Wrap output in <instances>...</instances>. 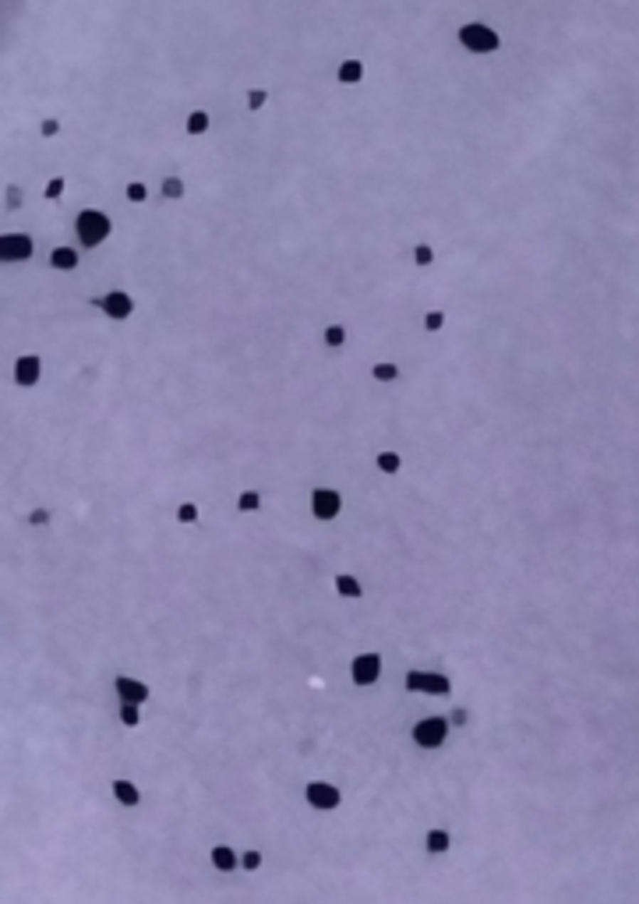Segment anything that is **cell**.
<instances>
[{
  "label": "cell",
  "instance_id": "1",
  "mask_svg": "<svg viewBox=\"0 0 639 904\" xmlns=\"http://www.w3.org/2000/svg\"><path fill=\"white\" fill-rule=\"evenodd\" d=\"M75 226H78V240H82L85 248H99V244L110 237V230H113L110 216H106V212H99V208H85V212H78Z\"/></svg>",
  "mask_w": 639,
  "mask_h": 904
},
{
  "label": "cell",
  "instance_id": "2",
  "mask_svg": "<svg viewBox=\"0 0 639 904\" xmlns=\"http://www.w3.org/2000/svg\"><path fill=\"white\" fill-rule=\"evenodd\" d=\"M406 693H424V696H445L453 693V682L449 675H438V671H421V668H410L406 679H403Z\"/></svg>",
  "mask_w": 639,
  "mask_h": 904
},
{
  "label": "cell",
  "instance_id": "3",
  "mask_svg": "<svg viewBox=\"0 0 639 904\" xmlns=\"http://www.w3.org/2000/svg\"><path fill=\"white\" fill-rule=\"evenodd\" d=\"M459 43H463L470 53H495V50L502 46L498 32H495V28H487V25H480V21L463 25V28H459Z\"/></svg>",
  "mask_w": 639,
  "mask_h": 904
},
{
  "label": "cell",
  "instance_id": "4",
  "mask_svg": "<svg viewBox=\"0 0 639 904\" xmlns=\"http://www.w3.org/2000/svg\"><path fill=\"white\" fill-rule=\"evenodd\" d=\"M449 738V717H421L413 724V742L421 749H438Z\"/></svg>",
  "mask_w": 639,
  "mask_h": 904
},
{
  "label": "cell",
  "instance_id": "5",
  "mask_svg": "<svg viewBox=\"0 0 639 904\" xmlns=\"http://www.w3.org/2000/svg\"><path fill=\"white\" fill-rule=\"evenodd\" d=\"M304 799H307L311 809H318V812H332V809H339V802H343L339 788L329 785V781H311V785L304 788Z\"/></svg>",
  "mask_w": 639,
  "mask_h": 904
},
{
  "label": "cell",
  "instance_id": "6",
  "mask_svg": "<svg viewBox=\"0 0 639 904\" xmlns=\"http://www.w3.org/2000/svg\"><path fill=\"white\" fill-rule=\"evenodd\" d=\"M339 509H343V495H339L336 488H315V491H311V512H315V519L329 523V519L339 516Z\"/></svg>",
  "mask_w": 639,
  "mask_h": 904
},
{
  "label": "cell",
  "instance_id": "7",
  "mask_svg": "<svg viewBox=\"0 0 639 904\" xmlns=\"http://www.w3.org/2000/svg\"><path fill=\"white\" fill-rule=\"evenodd\" d=\"M350 675H354V686H374L378 682V675H381V657L378 654H357L354 657V664H350Z\"/></svg>",
  "mask_w": 639,
  "mask_h": 904
},
{
  "label": "cell",
  "instance_id": "8",
  "mask_svg": "<svg viewBox=\"0 0 639 904\" xmlns=\"http://www.w3.org/2000/svg\"><path fill=\"white\" fill-rule=\"evenodd\" d=\"M95 307H102L113 321H124V318H131V311H134V301L124 294V290H113V294H106V297H95Z\"/></svg>",
  "mask_w": 639,
  "mask_h": 904
},
{
  "label": "cell",
  "instance_id": "9",
  "mask_svg": "<svg viewBox=\"0 0 639 904\" xmlns=\"http://www.w3.org/2000/svg\"><path fill=\"white\" fill-rule=\"evenodd\" d=\"M32 255V237L25 233H4L0 237V258L4 262H21Z\"/></svg>",
  "mask_w": 639,
  "mask_h": 904
},
{
  "label": "cell",
  "instance_id": "10",
  "mask_svg": "<svg viewBox=\"0 0 639 904\" xmlns=\"http://www.w3.org/2000/svg\"><path fill=\"white\" fill-rule=\"evenodd\" d=\"M113 693L120 696V703H145L149 700V686L145 682H138V679H127V675H120V679H113Z\"/></svg>",
  "mask_w": 639,
  "mask_h": 904
},
{
  "label": "cell",
  "instance_id": "11",
  "mask_svg": "<svg viewBox=\"0 0 639 904\" xmlns=\"http://www.w3.org/2000/svg\"><path fill=\"white\" fill-rule=\"evenodd\" d=\"M39 371H43V361H39L36 353H21V357L14 361V382L25 385V389L39 382Z\"/></svg>",
  "mask_w": 639,
  "mask_h": 904
},
{
  "label": "cell",
  "instance_id": "12",
  "mask_svg": "<svg viewBox=\"0 0 639 904\" xmlns=\"http://www.w3.org/2000/svg\"><path fill=\"white\" fill-rule=\"evenodd\" d=\"M113 799L124 805V809H134V805L142 802V792H138V785H134V781H127V777H113Z\"/></svg>",
  "mask_w": 639,
  "mask_h": 904
},
{
  "label": "cell",
  "instance_id": "13",
  "mask_svg": "<svg viewBox=\"0 0 639 904\" xmlns=\"http://www.w3.org/2000/svg\"><path fill=\"white\" fill-rule=\"evenodd\" d=\"M208 858H212V866H216L219 873H230V869L241 866V858H237V851H233L230 844H216V848L208 851Z\"/></svg>",
  "mask_w": 639,
  "mask_h": 904
},
{
  "label": "cell",
  "instance_id": "14",
  "mask_svg": "<svg viewBox=\"0 0 639 904\" xmlns=\"http://www.w3.org/2000/svg\"><path fill=\"white\" fill-rule=\"evenodd\" d=\"M424 848H428L431 855H445V851L453 848V834H449V830H442V826H435V830H428V834H424Z\"/></svg>",
  "mask_w": 639,
  "mask_h": 904
},
{
  "label": "cell",
  "instance_id": "15",
  "mask_svg": "<svg viewBox=\"0 0 639 904\" xmlns=\"http://www.w3.org/2000/svg\"><path fill=\"white\" fill-rule=\"evenodd\" d=\"M332 587H336V594H339V597H350V601H357V597L364 594L361 580H357V576H350V573H339V576L332 580Z\"/></svg>",
  "mask_w": 639,
  "mask_h": 904
},
{
  "label": "cell",
  "instance_id": "16",
  "mask_svg": "<svg viewBox=\"0 0 639 904\" xmlns=\"http://www.w3.org/2000/svg\"><path fill=\"white\" fill-rule=\"evenodd\" d=\"M50 265L60 269V272H71V269H78V251L75 248H53L50 251Z\"/></svg>",
  "mask_w": 639,
  "mask_h": 904
},
{
  "label": "cell",
  "instance_id": "17",
  "mask_svg": "<svg viewBox=\"0 0 639 904\" xmlns=\"http://www.w3.org/2000/svg\"><path fill=\"white\" fill-rule=\"evenodd\" d=\"M361 78H364V64L361 60H343L339 64V82L343 85H357Z\"/></svg>",
  "mask_w": 639,
  "mask_h": 904
},
{
  "label": "cell",
  "instance_id": "18",
  "mask_svg": "<svg viewBox=\"0 0 639 904\" xmlns=\"http://www.w3.org/2000/svg\"><path fill=\"white\" fill-rule=\"evenodd\" d=\"M205 131H208V113L205 110L187 113V134H205Z\"/></svg>",
  "mask_w": 639,
  "mask_h": 904
},
{
  "label": "cell",
  "instance_id": "19",
  "mask_svg": "<svg viewBox=\"0 0 639 904\" xmlns=\"http://www.w3.org/2000/svg\"><path fill=\"white\" fill-rule=\"evenodd\" d=\"M378 470L381 474H399V467H403V459H399V452H378Z\"/></svg>",
  "mask_w": 639,
  "mask_h": 904
},
{
  "label": "cell",
  "instance_id": "20",
  "mask_svg": "<svg viewBox=\"0 0 639 904\" xmlns=\"http://www.w3.org/2000/svg\"><path fill=\"white\" fill-rule=\"evenodd\" d=\"M120 724H124V728H138V724H142V706L120 703Z\"/></svg>",
  "mask_w": 639,
  "mask_h": 904
},
{
  "label": "cell",
  "instance_id": "21",
  "mask_svg": "<svg viewBox=\"0 0 639 904\" xmlns=\"http://www.w3.org/2000/svg\"><path fill=\"white\" fill-rule=\"evenodd\" d=\"M378 382H396L399 378V368L392 364V361H381V364H374V371H371Z\"/></svg>",
  "mask_w": 639,
  "mask_h": 904
},
{
  "label": "cell",
  "instance_id": "22",
  "mask_svg": "<svg viewBox=\"0 0 639 904\" xmlns=\"http://www.w3.org/2000/svg\"><path fill=\"white\" fill-rule=\"evenodd\" d=\"M258 505H262V495H258V491H241V499H237V509H241V512H258Z\"/></svg>",
  "mask_w": 639,
  "mask_h": 904
},
{
  "label": "cell",
  "instance_id": "23",
  "mask_svg": "<svg viewBox=\"0 0 639 904\" xmlns=\"http://www.w3.org/2000/svg\"><path fill=\"white\" fill-rule=\"evenodd\" d=\"M343 343H347V329H343V325H329V329H325V346L336 350V346H343Z\"/></svg>",
  "mask_w": 639,
  "mask_h": 904
},
{
  "label": "cell",
  "instance_id": "24",
  "mask_svg": "<svg viewBox=\"0 0 639 904\" xmlns=\"http://www.w3.org/2000/svg\"><path fill=\"white\" fill-rule=\"evenodd\" d=\"M413 262H417L421 269L431 265V262H435V248H431V244H417V248H413Z\"/></svg>",
  "mask_w": 639,
  "mask_h": 904
},
{
  "label": "cell",
  "instance_id": "25",
  "mask_svg": "<svg viewBox=\"0 0 639 904\" xmlns=\"http://www.w3.org/2000/svg\"><path fill=\"white\" fill-rule=\"evenodd\" d=\"M241 869H248V873H255V869H262V851H244L241 855Z\"/></svg>",
  "mask_w": 639,
  "mask_h": 904
},
{
  "label": "cell",
  "instance_id": "26",
  "mask_svg": "<svg viewBox=\"0 0 639 904\" xmlns=\"http://www.w3.org/2000/svg\"><path fill=\"white\" fill-rule=\"evenodd\" d=\"M163 195H167V198H184V181H181V177H167V181H163Z\"/></svg>",
  "mask_w": 639,
  "mask_h": 904
},
{
  "label": "cell",
  "instance_id": "27",
  "mask_svg": "<svg viewBox=\"0 0 639 904\" xmlns=\"http://www.w3.org/2000/svg\"><path fill=\"white\" fill-rule=\"evenodd\" d=\"M442 325H445V314H442V311H428V314H424V329H428V332H438Z\"/></svg>",
  "mask_w": 639,
  "mask_h": 904
},
{
  "label": "cell",
  "instance_id": "28",
  "mask_svg": "<svg viewBox=\"0 0 639 904\" xmlns=\"http://www.w3.org/2000/svg\"><path fill=\"white\" fill-rule=\"evenodd\" d=\"M124 195H127V201H145V198H149L145 184H138V181H131V184L124 188Z\"/></svg>",
  "mask_w": 639,
  "mask_h": 904
},
{
  "label": "cell",
  "instance_id": "29",
  "mask_svg": "<svg viewBox=\"0 0 639 904\" xmlns=\"http://www.w3.org/2000/svg\"><path fill=\"white\" fill-rule=\"evenodd\" d=\"M177 519H181V523H194V519H198V505H194V502H181Z\"/></svg>",
  "mask_w": 639,
  "mask_h": 904
},
{
  "label": "cell",
  "instance_id": "30",
  "mask_svg": "<svg viewBox=\"0 0 639 904\" xmlns=\"http://www.w3.org/2000/svg\"><path fill=\"white\" fill-rule=\"evenodd\" d=\"M449 724H453V728H466V724H470V710H466V706H456V710L449 713Z\"/></svg>",
  "mask_w": 639,
  "mask_h": 904
},
{
  "label": "cell",
  "instance_id": "31",
  "mask_svg": "<svg viewBox=\"0 0 639 904\" xmlns=\"http://www.w3.org/2000/svg\"><path fill=\"white\" fill-rule=\"evenodd\" d=\"M43 195H46L50 201H57V198H60V195H64V177H53V181L46 184V191H43Z\"/></svg>",
  "mask_w": 639,
  "mask_h": 904
},
{
  "label": "cell",
  "instance_id": "32",
  "mask_svg": "<svg viewBox=\"0 0 639 904\" xmlns=\"http://www.w3.org/2000/svg\"><path fill=\"white\" fill-rule=\"evenodd\" d=\"M50 523V509H32L28 512V526H46Z\"/></svg>",
  "mask_w": 639,
  "mask_h": 904
},
{
  "label": "cell",
  "instance_id": "33",
  "mask_svg": "<svg viewBox=\"0 0 639 904\" xmlns=\"http://www.w3.org/2000/svg\"><path fill=\"white\" fill-rule=\"evenodd\" d=\"M265 100H269V92H265V89H251V92H248V106H251V110H262Z\"/></svg>",
  "mask_w": 639,
  "mask_h": 904
},
{
  "label": "cell",
  "instance_id": "34",
  "mask_svg": "<svg viewBox=\"0 0 639 904\" xmlns=\"http://www.w3.org/2000/svg\"><path fill=\"white\" fill-rule=\"evenodd\" d=\"M39 131H43V138H53V134L60 131V120H53V117H50V120H43V127H39Z\"/></svg>",
  "mask_w": 639,
  "mask_h": 904
},
{
  "label": "cell",
  "instance_id": "35",
  "mask_svg": "<svg viewBox=\"0 0 639 904\" xmlns=\"http://www.w3.org/2000/svg\"><path fill=\"white\" fill-rule=\"evenodd\" d=\"M18 205H21V188L11 184V188H7V208H18Z\"/></svg>",
  "mask_w": 639,
  "mask_h": 904
},
{
  "label": "cell",
  "instance_id": "36",
  "mask_svg": "<svg viewBox=\"0 0 639 904\" xmlns=\"http://www.w3.org/2000/svg\"><path fill=\"white\" fill-rule=\"evenodd\" d=\"M611 474H615V470H611ZM608 481H611V477H608ZM608 481H604V484H608ZM601 491H604V488H601ZM597 519H601V516H597ZM604 569H608V565H604ZM604 569H601V573H604ZM597 580H601V576H597ZM593 590H597V583H593ZM590 607H593V601H590ZM586 636H590V625H586Z\"/></svg>",
  "mask_w": 639,
  "mask_h": 904
}]
</instances>
